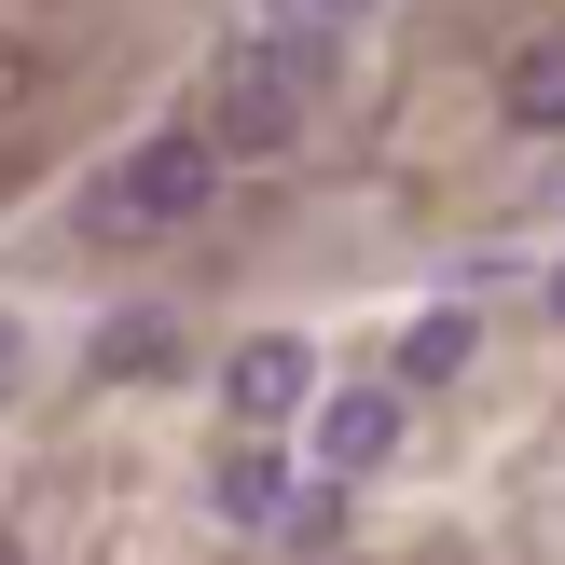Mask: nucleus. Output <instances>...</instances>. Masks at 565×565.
I'll use <instances>...</instances> for the list:
<instances>
[{
	"instance_id": "10",
	"label": "nucleus",
	"mask_w": 565,
	"mask_h": 565,
	"mask_svg": "<svg viewBox=\"0 0 565 565\" xmlns=\"http://www.w3.org/2000/svg\"><path fill=\"white\" fill-rule=\"evenodd\" d=\"M276 14H331V28H345V14H373V0H276Z\"/></svg>"
},
{
	"instance_id": "11",
	"label": "nucleus",
	"mask_w": 565,
	"mask_h": 565,
	"mask_svg": "<svg viewBox=\"0 0 565 565\" xmlns=\"http://www.w3.org/2000/svg\"><path fill=\"white\" fill-rule=\"evenodd\" d=\"M552 303H565V276H552Z\"/></svg>"
},
{
	"instance_id": "6",
	"label": "nucleus",
	"mask_w": 565,
	"mask_h": 565,
	"mask_svg": "<svg viewBox=\"0 0 565 565\" xmlns=\"http://www.w3.org/2000/svg\"><path fill=\"white\" fill-rule=\"evenodd\" d=\"M138 373H180V318H166V303H125V318H97V345H83V386H138Z\"/></svg>"
},
{
	"instance_id": "5",
	"label": "nucleus",
	"mask_w": 565,
	"mask_h": 565,
	"mask_svg": "<svg viewBox=\"0 0 565 565\" xmlns=\"http://www.w3.org/2000/svg\"><path fill=\"white\" fill-rule=\"evenodd\" d=\"M318 456L345 469V483L386 469V456H401V386H318Z\"/></svg>"
},
{
	"instance_id": "4",
	"label": "nucleus",
	"mask_w": 565,
	"mask_h": 565,
	"mask_svg": "<svg viewBox=\"0 0 565 565\" xmlns=\"http://www.w3.org/2000/svg\"><path fill=\"white\" fill-rule=\"evenodd\" d=\"M290 497H303V483H290V456H276V428H235V441L207 456V511L235 524V539H276Z\"/></svg>"
},
{
	"instance_id": "3",
	"label": "nucleus",
	"mask_w": 565,
	"mask_h": 565,
	"mask_svg": "<svg viewBox=\"0 0 565 565\" xmlns=\"http://www.w3.org/2000/svg\"><path fill=\"white\" fill-rule=\"evenodd\" d=\"M221 414H235V428H290V414H318V345H303V331H248V345L221 359Z\"/></svg>"
},
{
	"instance_id": "8",
	"label": "nucleus",
	"mask_w": 565,
	"mask_h": 565,
	"mask_svg": "<svg viewBox=\"0 0 565 565\" xmlns=\"http://www.w3.org/2000/svg\"><path fill=\"white\" fill-rule=\"evenodd\" d=\"M469 345H483V318H469V303H428V318L401 331V386H456Z\"/></svg>"
},
{
	"instance_id": "2",
	"label": "nucleus",
	"mask_w": 565,
	"mask_h": 565,
	"mask_svg": "<svg viewBox=\"0 0 565 565\" xmlns=\"http://www.w3.org/2000/svg\"><path fill=\"white\" fill-rule=\"evenodd\" d=\"M303 110H318V83H290V70H276V42H248L235 55V70H221V152H235V166H276V152H290V138H303Z\"/></svg>"
},
{
	"instance_id": "7",
	"label": "nucleus",
	"mask_w": 565,
	"mask_h": 565,
	"mask_svg": "<svg viewBox=\"0 0 565 565\" xmlns=\"http://www.w3.org/2000/svg\"><path fill=\"white\" fill-rule=\"evenodd\" d=\"M497 110H511L524 138H565V28H539V42L497 70Z\"/></svg>"
},
{
	"instance_id": "1",
	"label": "nucleus",
	"mask_w": 565,
	"mask_h": 565,
	"mask_svg": "<svg viewBox=\"0 0 565 565\" xmlns=\"http://www.w3.org/2000/svg\"><path fill=\"white\" fill-rule=\"evenodd\" d=\"M221 138L207 125H166V138H138V152H110L97 180H83V248H152V235H193V221L221 207Z\"/></svg>"
},
{
	"instance_id": "9",
	"label": "nucleus",
	"mask_w": 565,
	"mask_h": 565,
	"mask_svg": "<svg viewBox=\"0 0 565 565\" xmlns=\"http://www.w3.org/2000/svg\"><path fill=\"white\" fill-rule=\"evenodd\" d=\"M28 359H42V345H28V318H0V401L28 386Z\"/></svg>"
}]
</instances>
